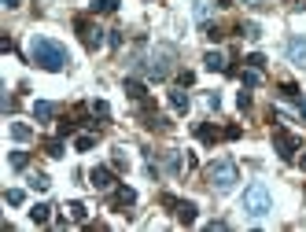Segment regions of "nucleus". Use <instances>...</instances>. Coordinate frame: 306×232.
<instances>
[{"label": "nucleus", "mask_w": 306, "mask_h": 232, "mask_svg": "<svg viewBox=\"0 0 306 232\" xmlns=\"http://www.w3.org/2000/svg\"><path fill=\"white\" fill-rule=\"evenodd\" d=\"M26 55H30V63H37L41 70H63L70 63V55H67V48H63L55 37H44V33H33L30 37V44H26Z\"/></svg>", "instance_id": "1"}, {"label": "nucleus", "mask_w": 306, "mask_h": 232, "mask_svg": "<svg viewBox=\"0 0 306 232\" xmlns=\"http://www.w3.org/2000/svg\"><path fill=\"white\" fill-rule=\"evenodd\" d=\"M203 177H207V184L214 192H233V184L240 181V170H236L233 159H218V162H210L207 170H203Z\"/></svg>", "instance_id": "2"}, {"label": "nucleus", "mask_w": 306, "mask_h": 232, "mask_svg": "<svg viewBox=\"0 0 306 232\" xmlns=\"http://www.w3.org/2000/svg\"><path fill=\"white\" fill-rule=\"evenodd\" d=\"M170 63H173V48H170V44H159V48L141 63V70H144L152 81H162L166 74H170Z\"/></svg>", "instance_id": "3"}, {"label": "nucleus", "mask_w": 306, "mask_h": 232, "mask_svg": "<svg viewBox=\"0 0 306 232\" xmlns=\"http://www.w3.org/2000/svg\"><path fill=\"white\" fill-rule=\"evenodd\" d=\"M244 210L251 218H266L273 210V196H270V188L266 184H251V188L244 192Z\"/></svg>", "instance_id": "4"}, {"label": "nucleus", "mask_w": 306, "mask_h": 232, "mask_svg": "<svg viewBox=\"0 0 306 232\" xmlns=\"http://www.w3.org/2000/svg\"><path fill=\"white\" fill-rule=\"evenodd\" d=\"M273 147H277V155H281L284 162H292L295 151H299V136L288 133L284 125H277V129H273Z\"/></svg>", "instance_id": "5"}, {"label": "nucleus", "mask_w": 306, "mask_h": 232, "mask_svg": "<svg viewBox=\"0 0 306 232\" xmlns=\"http://www.w3.org/2000/svg\"><path fill=\"white\" fill-rule=\"evenodd\" d=\"M78 37H81V44H85V48H100V41H104V30H100V26H92V22H85V18H78Z\"/></svg>", "instance_id": "6"}, {"label": "nucleus", "mask_w": 306, "mask_h": 232, "mask_svg": "<svg viewBox=\"0 0 306 232\" xmlns=\"http://www.w3.org/2000/svg\"><path fill=\"white\" fill-rule=\"evenodd\" d=\"M89 181H92V188H100V192H107L111 184H115V173L104 170V166H96V170L89 173Z\"/></svg>", "instance_id": "7"}, {"label": "nucleus", "mask_w": 306, "mask_h": 232, "mask_svg": "<svg viewBox=\"0 0 306 232\" xmlns=\"http://www.w3.org/2000/svg\"><path fill=\"white\" fill-rule=\"evenodd\" d=\"M173 214H177V221H181V225H196V203L181 199L177 207H173Z\"/></svg>", "instance_id": "8"}, {"label": "nucleus", "mask_w": 306, "mask_h": 232, "mask_svg": "<svg viewBox=\"0 0 306 232\" xmlns=\"http://www.w3.org/2000/svg\"><path fill=\"white\" fill-rule=\"evenodd\" d=\"M288 59L292 63H306V37H292L288 41Z\"/></svg>", "instance_id": "9"}, {"label": "nucleus", "mask_w": 306, "mask_h": 232, "mask_svg": "<svg viewBox=\"0 0 306 232\" xmlns=\"http://www.w3.org/2000/svg\"><path fill=\"white\" fill-rule=\"evenodd\" d=\"M7 133H11V140H18V144H30L33 140V129L26 125V122H11V125H7Z\"/></svg>", "instance_id": "10"}, {"label": "nucleus", "mask_w": 306, "mask_h": 232, "mask_svg": "<svg viewBox=\"0 0 306 232\" xmlns=\"http://www.w3.org/2000/svg\"><path fill=\"white\" fill-rule=\"evenodd\" d=\"M111 203H115V207H133V203H137V192L126 188V184H118L115 196H111Z\"/></svg>", "instance_id": "11"}, {"label": "nucleus", "mask_w": 306, "mask_h": 232, "mask_svg": "<svg viewBox=\"0 0 306 232\" xmlns=\"http://www.w3.org/2000/svg\"><path fill=\"white\" fill-rule=\"evenodd\" d=\"M33 118H37V122H52V118H55V104L37 100V104H33Z\"/></svg>", "instance_id": "12"}, {"label": "nucleus", "mask_w": 306, "mask_h": 232, "mask_svg": "<svg viewBox=\"0 0 306 232\" xmlns=\"http://www.w3.org/2000/svg\"><path fill=\"white\" fill-rule=\"evenodd\" d=\"M48 218H52V207H48V203L30 207V221H33V225H48Z\"/></svg>", "instance_id": "13"}, {"label": "nucleus", "mask_w": 306, "mask_h": 232, "mask_svg": "<svg viewBox=\"0 0 306 232\" xmlns=\"http://www.w3.org/2000/svg\"><path fill=\"white\" fill-rule=\"evenodd\" d=\"M92 11H96V15H111V11H118V0H92Z\"/></svg>", "instance_id": "14"}, {"label": "nucleus", "mask_w": 306, "mask_h": 232, "mask_svg": "<svg viewBox=\"0 0 306 232\" xmlns=\"http://www.w3.org/2000/svg\"><path fill=\"white\" fill-rule=\"evenodd\" d=\"M170 107L177 111V115H184V111H188V96H184V92H177V89H173V92H170Z\"/></svg>", "instance_id": "15"}, {"label": "nucleus", "mask_w": 306, "mask_h": 232, "mask_svg": "<svg viewBox=\"0 0 306 232\" xmlns=\"http://www.w3.org/2000/svg\"><path fill=\"white\" fill-rule=\"evenodd\" d=\"M126 92H129V100H144V96H148V89H144L137 78H129V81H126Z\"/></svg>", "instance_id": "16"}, {"label": "nucleus", "mask_w": 306, "mask_h": 232, "mask_svg": "<svg viewBox=\"0 0 306 232\" xmlns=\"http://www.w3.org/2000/svg\"><path fill=\"white\" fill-rule=\"evenodd\" d=\"M196 136H199L203 144H214L218 140V129L214 125H196Z\"/></svg>", "instance_id": "17"}, {"label": "nucleus", "mask_w": 306, "mask_h": 232, "mask_svg": "<svg viewBox=\"0 0 306 232\" xmlns=\"http://www.w3.org/2000/svg\"><path fill=\"white\" fill-rule=\"evenodd\" d=\"M240 33H244L247 41H258V37H262V26L258 22H240Z\"/></svg>", "instance_id": "18"}, {"label": "nucleus", "mask_w": 306, "mask_h": 232, "mask_svg": "<svg viewBox=\"0 0 306 232\" xmlns=\"http://www.w3.org/2000/svg\"><path fill=\"white\" fill-rule=\"evenodd\" d=\"M203 63H207V70H225V59H221L218 52H207V55H203Z\"/></svg>", "instance_id": "19"}, {"label": "nucleus", "mask_w": 306, "mask_h": 232, "mask_svg": "<svg viewBox=\"0 0 306 232\" xmlns=\"http://www.w3.org/2000/svg\"><path fill=\"white\" fill-rule=\"evenodd\" d=\"M4 199L11 203V207H22V203H26V192H22V188H7V192H4Z\"/></svg>", "instance_id": "20"}, {"label": "nucleus", "mask_w": 306, "mask_h": 232, "mask_svg": "<svg viewBox=\"0 0 306 232\" xmlns=\"http://www.w3.org/2000/svg\"><path fill=\"white\" fill-rule=\"evenodd\" d=\"M67 210H70V221H85V218H89V210H85V203H70V207H67Z\"/></svg>", "instance_id": "21"}, {"label": "nucleus", "mask_w": 306, "mask_h": 232, "mask_svg": "<svg viewBox=\"0 0 306 232\" xmlns=\"http://www.w3.org/2000/svg\"><path fill=\"white\" fill-rule=\"evenodd\" d=\"M74 147H78V151H92V147H96V136H92V133L78 136V140H74Z\"/></svg>", "instance_id": "22"}, {"label": "nucleus", "mask_w": 306, "mask_h": 232, "mask_svg": "<svg viewBox=\"0 0 306 232\" xmlns=\"http://www.w3.org/2000/svg\"><path fill=\"white\" fill-rule=\"evenodd\" d=\"M30 184H33V192H48V188H52V181L44 177V173H33V177H30Z\"/></svg>", "instance_id": "23"}, {"label": "nucleus", "mask_w": 306, "mask_h": 232, "mask_svg": "<svg viewBox=\"0 0 306 232\" xmlns=\"http://www.w3.org/2000/svg\"><path fill=\"white\" fill-rule=\"evenodd\" d=\"M181 166H184V162H181V155H177V151L166 155V170H170V173H181Z\"/></svg>", "instance_id": "24"}, {"label": "nucleus", "mask_w": 306, "mask_h": 232, "mask_svg": "<svg viewBox=\"0 0 306 232\" xmlns=\"http://www.w3.org/2000/svg\"><path fill=\"white\" fill-rule=\"evenodd\" d=\"M240 81H244L247 89H255V85H258V81H262V78H258V70L251 67V70H244V74H240Z\"/></svg>", "instance_id": "25"}, {"label": "nucleus", "mask_w": 306, "mask_h": 232, "mask_svg": "<svg viewBox=\"0 0 306 232\" xmlns=\"http://www.w3.org/2000/svg\"><path fill=\"white\" fill-rule=\"evenodd\" d=\"M44 151H48L52 159H63V136H59V140H48V144H44Z\"/></svg>", "instance_id": "26"}, {"label": "nucleus", "mask_w": 306, "mask_h": 232, "mask_svg": "<svg viewBox=\"0 0 306 232\" xmlns=\"http://www.w3.org/2000/svg\"><path fill=\"white\" fill-rule=\"evenodd\" d=\"M7 162H11V170H26V162H30V159H26V151H11V159H7Z\"/></svg>", "instance_id": "27"}, {"label": "nucleus", "mask_w": 306, "mask_h": 232, "mask_svg": "<svg viewBox=\"0 0 306 232\" xmlns=\"http://www.w3.org/2000/svg\"><path fill=\"white\" fill-rule=\"evenodd\" d=\"M281 96H284V100H299V85H292V81H284V85H281Z\"/></svg>", "instance_id": "28"}, {"label": "nucleus", "mask_w": 306, "mask_h": 232, "mask_svg": "<svg viewBox=\"0 0 306 232\" xmlns=\"http://www.w3.org/2000/svg\"><path fill=\"white\" fill-rule=\"evenodd\" d=\"M247 67H255V70H266V55H262V52L247 55Z\"/></svg>", "instance_id": "29"}, {"label": "nucleus", "mask_w": 306, "mask_h": 232, "mask_svg": "<svg viewBox=\"0 0 306 232\" xmlns=\"http://www.w3.org/2000/svg\"><path fill=\"white\" fill-rule=\"evenodd\" d=\"M92 115H96V118H107V115H111V107L104 104V100H92Z\"/></svg>", "instance_id": "30"}, {"label": "nucleus", "mask_w": 306, "mask_h": 232, "mask_svg": "<svg viewBox=\"0 0 306 232\" xmlns=\"http://www.w3.org/2000/svg\"><path fill=\"white\" fill-rule=\"evenodd\" d=\"M74 129H78V122H70V118H63V122H59V136H74Z\"/></svg>", "instance_id": "31"}, {"label": "nucleus", "mask_w": 306, "mask_h": 232, "mask_svg": "<svg viewBox=\"0 0 306 232\" xmlns=\"http://www.w3.org/2000/svg\"><path fill=\"white\" fill-rule=\"evenodd\" d=\"M221 136H225V140H240V125H225V133H221Z\"/></svg>", "instance_id": "32"}, {"label": "nucleus", "mask_w": 306, "mask_h": 232, "mask_svg": "<svg viewBox=\"0 0 306 232\" xmlns=\"http://www.w3.org/2000/svg\"><path fill=\"white\" fill-rule=\"evenodd\" d=\"M107 44H111V48H122V33H118V30H111V37H107Z\"/></svg>", "instance_id": "33"}, {"label": "nucleus", "mask_w": 306, "mask_h": 232, "mask_svg": "<svg viewBox=\"0 0 306 232\" xmlns=\"http://www.w3.org/2000/svg\"><path fill=\"white\" fill-rule=\"evenodd\" d=\"M221 37H225V33H221L218 26H207V41H221Z\"/></svg>", "instance_id": "34"}, {"label": "nucleus", "mask_w": 306, "mask_h": 232, "mask_svg": "<svg viewBox=\"0 0 306 232\" xmlns=\"http://www.w3.org/2000/svg\"><path fill=\"white\" fill-rule=\"evenodd\" d=\"M111 162H115V170H126V166H129V162H126V155H122V151H115V159H111Z\"/></svg>", "instance_id": "35"}, {"label": "nucleus", "mask_w": 306, "mask_h": 232, "mask_svg": "<svg viewBox=\"0 0 306 232\" xmlns=\"http://www.w3.org/2000/svg\"><path fill=\"white\" fill-rule=\"evenodd\" d=\"M236 104H240V111H247V107H251V96H247V92H240Z\"/></svg>", "instance_id": "36"}, {"label": "nucleus", "mask_w": 306, "mask_h": 232, "mask_svg": "<svg viewBox=\"0 0 306 232\" xmlns=\"http://www.w3.org/2000/svg\"><path fill=\"white\" fill-rule=\"evenodd\" d=\"M207 107H210V111H218V107H221V100H218V92H210V96H207Z\"/></svg>", "instance_id": "37"}, {"label": "nucleus", "mask_w": 306, "mask_h": 232, "mask_svg": "<svg viewBox=\"0 0 306 232\" xmlns=\"http://www.w3.org/2000/svg\"><path fill=\"white\" fill-rule=\"evenodd\" d=\"M299 111H303V118H306V96H299Z\"/></svg>", "instance_id": "38"}, {"label": "nucleus", "mask_w": 306, "mask_h": 232, "mask_svg": "<svg viewBox=\"0 0 306 232\" xmlns=\"http://www.w3.org/2000/svg\"><path fill=\"white\" fill-rule=\"evenodd\" d=\"M4 7H18V0H4Z\"/></svg>", "instance_id": "39"}, {"label": "nucleus", "mask_w": 306, "mask_h": 232, "mask_svg": "<svg viewBox=\"0 0 306 232\" xmlns=\"http://www.w3.org/2000/svg\"><path fill=\"white\" fill-rule=\"evenodd\" d=\"M251 4H255V7H266V0H251Z\"/></svg>", "instance_id": "40"}, {"label": "nucleus", "mask_w": 306, "mask_h": 232, "mask_svg": "<svg viewBox=\"0 0 306 232\" xmlns=\"http://www.w3.org/2000/svg\"><path fill=\"white\" fill-rule=\"evenodd\" d=\"M299 166H303V170H306V155H303V159H299Z\"/></svg>", "instance_id": "41"}]
</instances>
